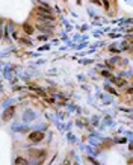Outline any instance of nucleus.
Listing matches in <instances>:
<instances>
[{
	"instance_id": "nucleus-1",
	"label": "nucleus",
	"mask_w": 133,
	"mask_h": 165,
	"mask_svg": "<svg viewBox=\"0 0 133 165\" xmlns=\"http://www.w3.org/2000/svg\"><path fill=\"white\" fill-rule=\"evenodd\" d=\"M29 155L35 161H38V164H41V162H44L45 156H47V150H29Z\"/></svg>"
},
{
	"instance_id": "nucleus-2",
	"label": "nucleus",
	"mask_w": 133,
	"mask_h": 165,
	"mask_svg": "<svg viewBox=\"0 0 133 165\" xmlns=\"http://www.w3.org/2000/svg\"><path fill=\"white\" fill-rule=\"evenodd\" d=\"M35 15L48 17V15H53V14H51V9H50L47 5H40V6H37V9H35Z\"/></svg>"
},
{
	"instance_id": "nucleus-3",
	"label": "nucleus",
	"mask_w": 133,
	"mask_h": 165,
	"mask_svg": "<svg viewBox=\"0 0 133 165\" xmlns=\"http://www.w3.org/2000/svg\"><path fill=\"white\" fill-rule=\"evenodd\" d=\"M14 114H15V108H14V106H8V108L3 111V115H2L3 121H9V120L14 117Z\"/></svg>"
},
{
	"instance_id": "nucleus-4",
	"label": "nucleus",
	"mask_w": 133,
	"mask_h": 165,
	"mask_svg": "<svg viewBox=\"0 0 133 165\" xmlns=\"http://www.w3.org/2000/svg\"><path fill=\"white\" fill-rule=\"evenodd\" d=\"M29 139L32 142H40L41 139H44V132H30L29 133Z\"/></svg>"
},
{
	"instance_id": "nucleus-5",
	"label": "nucleus",
	"mask_w": 133,
	"mask_h": 165,
	"mask_svg": "<svg viewBox=\"0 0 133 165\" xmlns=\"http://www.w3.org/2000/svg\"><path fill=\"white\" fill-rule=\"evenodd\" d=\"M109 79H110L112 82L115 83L117 86H120V88H121V86H126V81H124V79H121V77H115V76H110Z\"/></svg>"
},
{
	"instance_id": "nucleus-6",
	"label": "nucleus",
	"mask_w": 133,
	"mask_h": 165,
	"mask_svg": "<svg viewBox=\"0 0 133 165\" xmlns=\"http://www.w3.org/2000/svg\"><path fill=\"white\" fill-rule=\"evenodd\" d=\"M24 164H27L26 158H23V156H17L15 158V165H24Z\"/></svg>"
},
{
	"instance_id": "nucleus-7",
	"label": "nucleus",
	"mask_w": 133,
	"mask_h": 165,
	"mask_svg": "<svg viewBox=\"0 0 133 165\" xmlns=\"http://www.w3.org/2000/svg\"><path fill=\"white\" fill-rule=\"evenodd\" d=\"M23 29L26 30V34H27V35H32V34H33V27H32L29 23H26V24L23 26Z\"/></svg>"
},
{
	"instance_id": "nucleus-8",
	"label": "nucleus",
	"mask_w": 133,
	"mask_h": 165,
	"mask_svg": "<svg viewBox=\"0 0 133 165\" xmlns=\"http://www.w3.org/2000/svg\"><path fill=\"white\" fill-rule=\"evenodd\" d=\"M62 165H71V161H70V158H67V159L62 162Z\"/></svg>"
},
{
	"instance_id": "nucleus-9",
	"label": "nucleus",
	"mask_w": 133,
	"mask_h": 165,
	"mask_svg": "<svg viewBox=\"0 0 133 165\" xmlns=\"http://www.w3.org/2000/svg\"><path fill=\"white\" fill-rule=\"evenodd\" d=\"M101 74H103V76H106V77H110V76H112V74H110V73H107L106 70H104V71H101Z\"/></svg>"
},
{
	"instance_id": "nucleus-10",
	"label": "nucleus",
	"mask_w": 133,
	"mask_h": 165,
	"mask_svg": "<svg viewBox=\"0 0 133 165\" xmlns=\"http://www.w3.org/2000/svg\"><path fill=\"white\" fill-rule=\"evenodd\" d=\"M24 165H29V162H27V164H24Z\"/></svg>"
}]
</instances>
